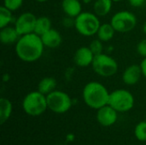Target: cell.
Here are the masks:
<instances>
[{
  "mask_svg": "<svg viewBox=\"0 0 146 145\" xmlns=\"http://www.w3.org/2000/svg\"><path fill=\"white\" fill-rule=\"evenodd\" d=\"M17 57L24 62H34L39 60L44 51V45L41 37L35 32L20 37L15 44Z\"/></svg>",
  "mask_w": 146,
  "mask_h": 145,
  "instance_id": "obj_1",
  "label": "cell"
},
{
  "mask_svg": "<svg viewBox=\"0 0 146 145\" xmlns=\"http://www.w3.org/2000/svg\"><path fill=\"white\" fill-rule=\"evenodd\" d=\"M110 94L108 89L98 81L88 82L82 91L85 103L97 110L109 103Z\"/></svg>",
  "mask_w": 146,
  "mask_h": 145,
  "instance_id": "obj_2",
  "label": "cell"
},
{
  "mask_svg": "<svg viewBox=\"0 0 146 145\" xmlns=\"http://www.w3.org/2000/svg\"><path fill=\"white\" fill-rule=\"evenodd\" d=\"M101 26L99 17L94 12L82 11L75 18L74 28L84 37H92L97 34Z\"/></svg>",
  "mask_w": 146,
  "mask_h": 145,
  "instance_id": "obj_3",
  "label": "cell"
},
{
  "mask_svg": "<svg viewBox=\"0 0 146 145\" xmlns=\"http://www.w3.org/2000/svg\"><path fill=\"white\" fill-rule=\"evenodd\" d=\"M22 108L28 115L38 116L48 109L46 96L38 91H31L24 97Z\"/></svg>",
  "mask_w": 146,
  "mask_h": 145,
  "instance_id": "obj_4",
  "label": "cell"
},
{
  "mask_svg": "<svg viewBox=\"0 0 146 145\" xmlns=\"http://www.w3.org/2000/svg\"><path fill=\"white\" fill-rule=\"evenodd\" d=\"M92 68L96 74L103 78H110L114 76L119 68L118 62L111 56L101 53L95 56L92 64Z\"/></svg>",
  "mask_w": 146,
  "mask_h": 145,
  "instance_id": "obj_5",
  "label": "cell"
},
{
  "mask_svg": "<svg viewBox=\"0 0 146 145\" xmlns=\"http://www.w3.org/2000/svg\"><path fill=\"white\" fill-rule=\"evenodd\" d=\"M109 105L117 112H127L133 108V95L127 90L117 89L110 94Z\"/></svg>",
  "mask_w": 146,
  "mask_h": 145,
  "instance_id": "obj_6",
  "label": "cell"
},
{
  "mask_svg": "<svg viewBox=\"0 0 146 145\" xmlns=\"http://www.w3.org/2000/svg\"><path fill=\"white\" fill-rule=\"evenodd\" d=\"M136 15L129 10L116 12L110 20V23L116 32L127 33L133 31L137 26Z\"/></svg>",
  "mask_w": 146,
  "mask_h": 145,
  "instance_id": "obj_7",
  "label": "cell"
},
{
  "mask_svg": "<svg viewBox=\"0 0 146 145\" xmlns=\"http://www.w3.org/2000/svg\"><path fill=\"white\" fill-rule=\"evenodd\" d=\"M48 109L56 114L68 112L72 107V99L64 91L55 90L46 96Z\"/></svg>",
  "mask_w": 146,
  "mask_h": 145,
  "instance_id": "obj_8",
  "label": "cell"
},
{
  "mask_svg": "<svg viewBox=\"0 0 146 145\" xmlns=\"http://www.w3.org/2000/svg\"><path fill=\"white\" fill-rule=\"evenodd\" d=\"M37 18L32 12H24L15 19L14 26L21 36L34 32Z\"/></svg>",
  "mask_w": 146,
  "mask_h": 145,
  "instance_id": "obj_9",
  "label": "cell"
},
{
  "mask_svg": "<svg viewBox=\"0 0 146 145\" xmlns=\"http://www.w3.org/2000/svg\"><path fill=\"white\" fill-rule=\"evenodd\" d=\"M95 55L92 53L89 46H81L76 50L74 55V62L80 68H86L92 66Z\"/></svg>",
  "mask_w": 146,
  "mask_h": 145,
  "instance_id": "obj_10",
  "label": "cell"
},
{
  "mask_svg": "<svg viewBox=\"0 0 146 145\" xmlns=\"http://www.w3.org/2000/svg\"><path fill=\"white\" fill-rule=\"evenodd\" d=\"M97 120L101 126H110L117 121V111L110 105L107 104L98 109Z\"/></svg>",
  "mask_w": 146,
  "mask_h": 145,
  "instance_id": "obj_11",
  "label": "cell"
},
{
  "mask_svg": "<svg viewBox=\"0 0 146 145\" xmlns=\"http://www.w3.org/2000/svg\"><path fill=\"white\" fill-rule=\"evenodd\" d=\"M142 76L143 72L140 64H132L124 70L122 73V81L127 85H134L139 83Z\"/></svg>",
  "mask_w": 146,
  "mask_h": 145,
  "instance_id": "obj_12",
  "label": "cell"
},
{
  "mask_svg": "<svg viewBox=\"0 0 146 145\" xmlns=\"http://www.w3.org/2000/svg\"><path fill=\"white\" fill-rule=\"evenodd\" d=\"M40 37L44 47H47L49 49L58 48L62 43V37L61 33L54 28L50 29Z\"/></svg>",
  "mask_w": 146,
  "mask_h": 145,
  "instance_id": "obj_13",
  "label": "cell"
},
{
  "mask_svg": "<svg viewBox=\"0 0 146 145\" xmlns=\"http://www.w3.org/2000/svg\"><path fill=\"white\" fill-rule=\"evenodd\" d=\"M20 37L21 35L19 34L15 27L10 25L0 29V41L3 44H15Z\"/></svg>",
  "mask_w": 146,
  "mask_h": 145,
  "instance_id": "obj_14",
  "label": "cell"
},
{
  "mask_svg": "<svg viewBox=\"0 0 146 145\" xmlns=\"http://www.w3.org/2000/svg\"><path fill=\"white\" fill-rule=\"evenodd\" d=\"M62 9L66 15L76 18L82 12V3L80 0H62Z\"/></svg>",
  "mask_w": 146,
  "mask_h": 145,
  "instance_id": "obj_15",
  "label": "cell"
},
{
  "mask_svg": "<svg viewBox=\"0 0 146 145\" xmlns=\"http://www.w3.org/2000/svg\"><path fill=\"white\" fill-rule=\"evenodd\" d=\"M113 3V0H95L93 3V12L98 17H104L110 13Z\"/></svg>",
  "mask_w": 146,
  "mask_h": 145,
  "instance_id": "obj_16",
  "label": "cell"
},
{
  "mask_svg": "<svg viewBox=\"0 0 146 145\" xmlns=\"http://www.w3.org/2000/svg\"><path fill=\"white\" fill-rule=\"evenodd\" d=\"M115 32H116V31L115 30V28L110 22V23L101 24V26L97 32V35H98V38L100 39L101 41L109 42L114 38Z\"/></svg>",
  "mask_w": 146,
  "mask_h": 145,
  "instance_id": "obj_17",
  "label": "cell"
},
{
  "mask_svg": "<svg viewBox=\"0 0 146 145\" xmlns=\"http://www.w3.org/2000/svg\"><path fill=\"white\" fill-rule=\"evenodd\" d=\"M56 80L53 77H44L38 84V91L47 96L56 90Z\"/></svg>",
  "mask_w": 146,
  "mask_h": 145,
  "instance_id": "obj_18",
  "label": "cell"
},
{
  "mask_svg": "<svg viewBox=\"0 0 146 145\" xmlns=\"http://www.w3.org/2000/svg\"><path fill=\"white\" fill-rule=\"evenodd\" d=\"M12 103L5 97L0 98V124L3 125L10 117L12 113Z\"/></svg>",
  "mask_w": 146,
  "mask_h": 145,
  "instance_id": "obj_19",
  "label": "cell"
},
{
  "mask_svg": "<svg viewBox=\"0 0 146 145\" xmlns=\"http://www.w3.org/2000/svg\"><path fill=\"white\" fill-rule=\"evenodd\" d=\"M51 28H52V24H51V21L49 17L40 16V17L37 18L35 29H34V32L36 34L42 36L44 33H45Z\"/></svg>",
  "mask_w": 146,
  "mask_h": 145,
  "instance_id": "obj_20",
  "label": "cell"
},
{
  "mask_svg": "<svg viewBox=\"0 0 146 145\" xmlns=\"http://www.w3.org/2000/svg\"><path fill=\"white\" fill-rule=\"evenodd\" d=\"M12 11L2 5L0 7V28H3L9 26L13 21L15 22V18L13 17Z\"/></svg>",
  "mask_w": 146,
  "mask_h": 145,
  "instance_id": "obj_21",
  "label": "cell"
},
{
  "mask_svg": "<svg viewBox=\"0 0 146 145\" xmlns=\"http://www.w3.org/2000/svg\"><path fill=\"white\" fill-rule=\"evenodd\" d=\"M134 134L139 141H146V121L139 122L135 126Z\"/></svg>",
  "mask_w": 146,
  "mask_h": 145,
  "instance_id": "obj_22",
  "label": "cell"
},
{
  "mask_svg": "<svg viewBox=\"0 0 146 145\" xmlns=\"http://www.w3.org/2000/svg\"><path fill=\"white\" fill-rule=\"evenodd\" d=\"M103 43H104L103 41L97 38V39H93L91 42V44H89V48L91 49V50L92 51V53L95 56L104 53V44Z\"/></svg>",
  "mask_w": 146,
  "mask_h": 145,
  "instance_id": "obj_23",
  "label": "cell"
},
{
  "mask_svg": "<svg viewBox=\"0 0 146 145\" xmlns=\"http://www.w3.org/2000/svg\"><path fill=\"white\" fill-rule=\"evenodd\" d=\"M23 2L24 0H3V5L12 12H15L22 6Z\"/></svg>",
  "mask_w": 146,
  "mask_h": 145,
  "instance_id": "obj_24",
  "label": "cell"
},
{
  "mask_svg": "<svg viewBox=\"0 0 146 145\" xmlns=\"http://www.w3.org/2000/svg\"><path fill=\"white\" fill-rule=\"evenodd\" d=\"M137 52L141 57L146 58V38L140 40L137 44Z\"/></svg>",
  "mask_w": 146,
  "mask_h": 145,
  "instance_id": "obj_25",
  "label": "cell"
},
{
  "mask_svg": "<svg viewBox=\"0 0 146 145\" xmlns=\"http://www.w3.org/2000/svg\"><path fill=\"white\" fill-rule=\"evenodd\" d=\"M74 25H75V18L66 15L62 19V26L64 27L71 28V27H74Z\"/></svg>",
  "mask_w": 146,
  "mask_h": 145,
  "instance_id": "obj_26",
  "label": "cell"
},
{
  "mask_svg": "<svg viewBox=\"0 0 146 145\" xmlns=\"http://www.w3.org/2000/svg\"><path fill=\"white\" fill-rule=\"evenodd\" d=\"M129 4L134 8H140L146 3V0H127Z\"/></svg>",
  "mask_w": 146,
  "mask_h": 145,
  "instance_id": "obj_27",
  "label": "cell"
},
{
  "mask_svg": "<svg viewBox=\"0 0 146 145\" xmlns=\"http://www.w3.org/2000/svg\"><path fill=\"white\" fill-rule=\"evenodd\" d=\"M141 68H142V72H143V76L146 79V58H143L141 63H140Z\"/></svg>",
  "mask_w": 146,
  "mask_h": 145,
  "instance_id": "obj_28",
  "label": "cell"
},
{
  "mask_svg": "<svg viewBox=\"0 0 146 145\" xmlns=\"http://www.w3.org/2000/svg\"><path fill=\"white\" fill-rule=\"evenodd\" d=\"M73 69L74 68H69L67 69V71L65 73V77H66L67 79H71V77H72L73 73H74V70Z\"/></svg>",
  "mask_w": 146,
  "mask_h": 145,
  "instance_id": "obj_29",
  "label": "cell"
},
{
  "mask_svg": "<svg viewBox=\"0 0 146 145\" xmlns=\"http://www.w3.org/2000/svg\"><path fill=\"white\" fill-rule=\"evenodd\" d=\"M9 79V75L8 73H4V74L3 75V82H7Z\"/></svg>",
  "mask_w": 146,
  "mask_h": 145,
  "instance_id": "obj_30",
  "label": "cell"
},
{
  "mask_svg": "<svg viewBox=\"0 0 146 145\" xmlns=\"http://www.w3.org/2000/svg\"><path fill=\"white\" fill-rule=\"evenodd\" d=\"M142 30H143V32H144V33H145V34H146V22H145V24L143 25V27H142Z\"/></svg>",
  "mask_w": 146,
  "mask_h": 145,
  "instance_id": "obj_31",
  "label": "cell"
},
{
  "mask_svg": "<svg viewBox=\"0 0 146 145\" xmlns=\"http://www.w3.org/2000/svg\"><path fill=\"white\" fill-rule=\"evenodd\" d=\"M82 1V3H91L92 0H81Z\"/></svg>",
  "mask_w": 146,
  "mask_h": 145,
  "instance_id": "obj_32",
  "label": "cell"
},
{
  "mask_svg": "<svg viewBox=\"0 0 146 145\" xmlns=\"http://www.w3.org/2000/svg\"><path fill=\"white\" fill-rule=\"evenodd\" d=\"M35 1H37V2H38V3H45V2H47V1H49V0H35Z\"/></svg>",
  "mask_w": 146,
  "mask_h": 145,
  "instance_id": "obj_33",
  "label": "cell"
},
{
  "mask_svg": "<svg viewBox=\"0 0 146 145\" xmlns=\"http://www.w3.org/2000/svg\"><path fill=\"white\" fill-rule=\"evenodd\" d=\"M114 2H121V1H123V0H113Z\"/></svg>",
  "mask_w": 146,
  "mask_h": 145,
  "instance_id": "obj_34",
  "label": "cell"
}]
</instances>
